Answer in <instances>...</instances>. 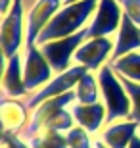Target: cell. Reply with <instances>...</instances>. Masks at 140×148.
<instances>
[{"label": "cell", "instance_id": "6da1fadb", "mask_svg": "<svg viewBox=\"0 0 140 148\" xmlns=\"http://www.w3.org/2000/svg\"><path fill=\"white\" fill-rule=\"evenodd\" d=\"M98 2L100 0H81L75 4H64L58 10V14L50 19V23L42 29V33L38 35L37 46L48 42V40L71 37V35L79 33L81 29H85L86 21L96 12Z\"/></svg>", "mask_w": 140, "mask_h": 148}, {"label": "cell", "instance_id": "7a4b0ae2", "mask_svg": "<svg viewBox=\"0 0 140 148\" xmlns=\"http://www.w3.org/2000/svg\"><path fill=\"white\" fill-rule=\"evenodd\" d=\"M96 75H98V85H100V96H102V102L106 106V112H108L106 125H109L113 121L129 119L132 102H130V96L125 85L121 83L119 75L109 66V62L98 69Z\"/></svg>", "mask_w": 140, "mask_h": 148}, {"label": "cell", "instance_id": "3957f363", "mask_svg": "<svg viewBox=\"0 0 140 148\" xmlns=\"http://www.w3.org/2000/svg\"><path fill=\"white\" fill-rule=\"evenodd\" d=\"M88 38L86 27L81 29L79 33L71 35V37H64V38H56V40H48V42L40 44L44 58L48 60L50 67L54 69V73H64L73 66V56H75L77 48Z\"/></svg>", "mask_w": 140, "mask_h": 148}, {"label": "cell", "instance_id": "277c9868", "mask_svg": "<svg viewBox=\"0 0 140 148\" xmlns=\"http://www.w3.org/2000/svg\"><path fill=\"white\" fill-rule=\"evenodd\" d=\"M64 6V0H23L25 8V46L37 44L38 35Z\"/></svg>", "mask_w": 140, "mask_h": 148}, {"label": "cell", "instance_id": "5b68a950", "mask_svg": "<svg viewBox=\"0 0 140 148\" xmlns=\"http://www.w3.org/2000/svg\"><path fill=\"white\" fill-rule=\"evenodd\" d=\"M25 42V8L23 0H14V6L4 17H0V44L6 56L12 58Z\"/></svg>", "mask_w": 140, "mask_h": 148}, {"label": "cell", "instance_id": "8992f818", "mask_svg": "<svg viewBox=\"0 0 140 148\" xmlns=\"http://www.w3.org/2000/svg\"><path fill=\"white\" fill-rule=\"evenodd\" d=\"M54 79V69L50 67L48 60L44 58L40 46L29 44L23 50V81L29 96Z\"/></svg>", "mask_w": 140, "mask_h": 148}, {"label": "cell", "instance_id": "52a82bcc", "mask_svg": "<svg viewBox=\"0 0 140 148\" xmlns=\"http://www.w3.org/2000/svg\"><path fill=\"white\" fill-rule=\"evenodd\" d=\"M86 71H90V69H86L85 66H81V64H73L67 71L54 75L52 81L46 83L40 90L33 92L31 96L25 100L27 106H29V110L33 112L38 104H42V102H46V100L54 98V96H59V94H65V92H69V90H75L79 79H81Z\"/></svg>", "mask_w": 140, "mask_h": 148}, {"label": "cell", "instance_id": "ba28073f", "mask_svg": "<svg viewBox=\"0 0 140 148\" xmlns=\"http://www.w3.org/2000/svg\"><path fill=\"white\" fill-rule=\"evenodd\" d=\"M75 102H77L75 90H69V92L54 96V98H50V100H46V102H42V104H38L37 108L31 112L29 125L23 129V133L19 135V137H21L23 140L33 138L35 135H38L40 131H44V127L48 125V121L52 119L54 115H58L59 112L65 110V108H71Z\"/></svg>", "mask_w": 140, "mask_h": 148}, {"label": "cell", "instance_id": "9c48e42d", "mask_svg": "<svg viewBox=\"0 0 140 148\" xmlns=\"http://www.w3.org/2000/svg\"><path fill=\"white\" fill-rule=\"evenodd\" d=\"M121 17H123V6L119 0H100L90 23L86 25L88 38L113 35L115 31H119Z\"/></svg>", "mask_w": 140, "mask_h": 148}, {"label": "cell", "instance_id": "30bf717a", "mask_svg": "<svg viewBox=\"0 0 140 148\" xmlns=\"http://www.w3.org/2000/svg\"><path fill=\"white\" fill-rule=\"evenodd\" d=\"M113 48H115V40H111L109 37H94L86 38L85 42L77 48L73 62L81 64L90 71H98L102 66H106L111 60Z\"/></svg>", "mask_w": 140, "mask_h": 148}, {"label": "cell", "instance_id": "8fae6325", "mask_svg": "<svg viewBox=\"0 0 140 148\" xmlns=\"http://www.w3.org/2000/svg\"><path fill=\"white\" fill-rule=\"evenodd\" d=\"M31 110L23 98H10L0 90V121L6 135H21L29 125Z\"/></svg>", "mask_w": 140, "mask_h": 148}, {"label": "cell", "instance_id": "7c38bea8", "mask_svg": "<svg viewBox=\"0 0 140 148\" xmlns=\"http://www.w3.org/2000/svg\"><path fill=\"white\" fill-rule=\"evenodd\" d=\"M138 131L140 123L135 119L113 121L104 127V131L100 133V140L104 144H108L109 148H129V144L138 135Z\"/></svg>", "mask_w": 140, "mask_h": 148}, {"label": "cell", "instance_id": "4fadbf2b", "mask_svg": "<svg viewBox=\"0 0 140 148\" xmlns=\"http://www.w3.org/2000/svg\"><path fill=\"white\" fill-rule=\"evenodd\" d=\"M69 110L75 117V125H81L90 135H96L102 129V125H106L108 112H106V106L102 100L96 104H77L75 102Z\"/></svg>", "mask_w": 140, "mask_h": 148}, {"label": "cell", "instance_id": "5bb4252c", "mask_svg": "<svg viewBox=\"0 0 140 148\" xmlns=\"http://www.w3.org/2000/svg\"><path fill=\"white\" fill-rule=\"evenodd\" d=\"M0 90L10 96V98H25L29 96L27 88H25V81H23V54L17 52L16 56H12L8 60V67L2 77V85Z\"/></svg>", "mask_w": 140, "mask_h": 148}, {"label": "cell", "instance_id": "9a60e30c", "mask_svg": "<svg viewBox=\"0 0 140 148\" xmlns=\"http://www.w3.org/2000/svg\"><path fill=\"white\" fill-rule=\"evenodd\" d=\"M135 50H140V27L129 16L123 14L121 25L117 31V38H115V48H113L109 62H115L121 56H127L129 52H135Z\"/></svg>", "mask_w": 140, "mask_h": 148}, {"label": "cell", "instance_id": "2e32d148", "mask_svg": "<svg viewBox=\"0 0 140 148\" xmlns=\"http://www.w3.org/2000/svg\"><path fill=\"white\" fill-rule=\"evenodd\" d=\"M75 98H77V104H96V102L102 100L98 75H94V71H86L79 79V83L75 87Z\"/></svg>", "mask_w": 140, "mask_h": 148}, {"label": "cell", "instance_id": "e0dca14e", "mask_svg": "<svg viewBox=\"0 0 140 148\" xmlns=\"http://www.w3.org/2000/svg\"><path fill=\"white\" fill-rule=\"evenodd\" d=\"M109 66L113 67V71L117 75L130 79L135 83H140V50L129 52L127 56H121L119 60L109 62Z\"/></svg>", "mask_w": 140, "mask_h": 148}, {"label": "cell", "instance_id": "ac0fdd59", "mask_svg": "<svg viewBox=\"0 0 140 148\" xmlns=\"http://www.w3.org/2000/svg\"><path fill=\"white\" fill-rule=\"evenodd\" d=\"M25 143H29L31 148H69L65 133L54 131V129H44L33 138L25 140Z\"/></svg>", "mask_w": 140, "mask_h": 148}, {"label": "cell", "instance_id": "d6986e66", "mask_svg": "<svg viewBox=\"0 0 140 148\" xmlns=\"http://www.w3.org/2000/svg\"><path fill=\"white\" fill-rule=\"evenodd\" d=\"M65 138H67V146L69 148H94L92 135L86 129H83L81 125H75L73 129H69L65 133Z\"/></svg>", "mask_w": 140, "mask_h": 148}, {"label": "cell", "instance_id": "ffe728a7", "mask_svg": "<svg viewBox=\"0 0 140 148\" xmlns=\"http://www.w3.org/2000/svg\"><path fill=\"white\" fill-rule=\"evenodd\" d=\"M119 79H121V83L125 85V88H127V92H129V96H130V102H132V110H130L129 119H135V121L140 123V83L125 79V77H121V75H119Z\"/></svg>", "mask_w": 140, "mask_h": 148}, {"label": "cell", "instance_id": "44dd1931", "mask_svg": "<svg viewBox=\"0 0 140 148\" xmlns=\"http://www.w3.org/2000/svg\"><path fill=\"white\" fill-rule=\"evenodd\" d=\"M121 6H123L125 16H129L130 19L140 27V0H123Z\"/></svg>", "mask_w": 140, "mask_h": 148}, {"label": "cell", "instance_id": "7402d4cb", "mask_svg": "<svg viewBox=\"0 0 140 148\" xmlns=\"http://www.w3.org/2000/svg\"><path fill=\"white\" fill-rule=\"evenodd\" d=\"M4 144L8 148H31V146H29V143H25V140H23L21 137H17V135H8Z\"/></svg>", "mask_w": 140, "mask_h": 148}, {"label": "cell", "instance_id": "603a6c76", "mask_svg": "<svg viewBox=\"0 0 140 148\" xmlns=\"http://www.w3.org/2000/svg\"><path fill=\"white\" fill-rule=\"evenodd\" d=\"M8 60H10V58L6 56L2 44H0V85H2V77H4V73H6V67H8Z\"/></svg>", "mask_w": 140, "mask_h": 148}, {"label": "cell", "instance_id": "cb8c5ba5", "mask_svg": "<svg viewBox=\"0 0 140 148\" xmlns=\"http://www.w3.org/2000/svg\"><path fill=\"white\" fill-rule=\"evenodd\" d=\"M12 6H14V0H0V17H4Z\"/></svg>", "mask_w": 140, "mask_h": 148}, {"label": "cell", "instance_id": "d4e9b609", "mask_svg": "<svg viewBox=\"0 0 140 148\" xmlns=\"http://www.w3.org/2000/svg\"><path fill=\"white\" fill-rule=\"evenodd\" d=\"M129 148H140V133L136 135L135 138H132V143L129 144Z\"/></svg>", "mask_w": 140, "mask_h": 148}, {"label": "cell", "instance_id": "484cf974", "mask_svg": "<svg viewBox=\"0 0 140 148\" xmlns=\"http://www.w3.org/2000/svg\"><path fill=\"white\" fill-rule=\"evenodd\" d=\"M6 131H4V127H2V121H0V144H4L6 143Z\"/></svg>", "mask_w": 140, "mask_h": 148}, {"label": "cell", "instance_id": "4316f807", "mask_svg": "<svg viewBox=\"0 0 140 148\" xmlns=\"http://www.w3.org/2000/svg\"><path fill=\"white\" fill-rule=\"evenodd\" d=\"M94 148H109L108 144H104L102 140H96V143H94Z\"/></svg>", "mask_w": 140, "mask_h": 148}, {"label": "cell", "instance_id": "83f0119b", "mask_svg": "<svg viewBox=\"0 0 140 148\" xmlns=\"http://www.w3.org/2000/svg\"><path fill=\"white\" fill-rule=\"evenodd\" d=\"M75 2H81V0H64V4H75Z\"/></svg>", "mask_w": 140, "mask_h": 148}, {"label": "cell", "instance_id": "f1b7e54d", "mask_svg": "<svg viewBox=\"0 0 140 148\" xmlns=\"http://www.w3.org/2000/svg\"><path fill=\"white\" fill-rule=\"evenodd\" d=\"M0 148H8V146H6V144H0Z\"/></svg>", "mask_w": 140, "mask_h": 148}, {"label": "cell", "instance_id": "f546056e", "mask_svg": "<svg viewBox=\"0 0 140 148\" xmlns=\"http://www.w3.org/2000/svg\"><path fill=\"white\" fill-rule=\"evenodd\" d=\"M119 2H123V0H119Z\"/></svg>", "mask_w": 140, "mask_h": 148}, {"label": "cell", "instance_id": "4dcf8cb0", "mask_svg": "<svg viewBox=\"0 0 140 148\" xmlns=\"http://www.w3.org/2000/svg\"><path fill=\"white\" fill-rule=\"evenodd\" d=\"M138 133H140V131H138Z\"/></svg>", "mask_w": 140, "mask_h": 148}]
</instances>
